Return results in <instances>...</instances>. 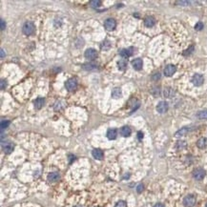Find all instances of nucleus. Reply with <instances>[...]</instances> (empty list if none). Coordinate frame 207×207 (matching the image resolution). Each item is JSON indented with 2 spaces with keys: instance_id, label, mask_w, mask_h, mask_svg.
Listing matches in <instances>:
<instances>
[{
  "instance_id": "14",
  "label": "nucleus",
  "mask_w": 207,
  "mask_h": 207,
  "mask_svg": "<svg viewBox=\"0 0 207 207\" xmlns=\"http://www.w3.org/2000/svg\"><path fill=\"white\" fill-rule=\"evenodd\" d=\"M131 133H132V130L130 127L128 126H123L121 129H120V135H122V137L124 138H128L131 135Z\"/></svg>"
},
{
  "instance_id": "19",
  "label": "nucleus",
  "mask_w": 207,
  "mask_h": 207,
  "mask_svg": "<svg viewBox=\"0 0 207 207\" xmlns=\"http://www.w3.org/2000/svg\"><path fill=\"white\" fill-rule=\"evenodd\" d=\"M190 131L189 128L187 127H183L182 129H180V130H179L176 134H175V135H176L177 138H179V137H183V135H187V133H188Z\"/></svg>"
},
{
  "instance_id": "39",
  "label": "nucleus",
  "mask_w": 207,
  "mask_h": 207,
  "mask_svg": "<svg viewBox=\"0 0 207 207\" xmlns=\"http://www.w3.org/2000/svg\"><path fill=\"white\" fill-rule=\"evenodd\" d=\"M154 207H165L162 203H157L156 205H155Z\"/></svg>"
},
{
  "instance_id": "27",
  "label": "nucleus",
  "mask_w": 207,
  "mask_h": 207,
  "mask_svg": "<svg viewBox=\"0 0 207 207\" xmlns=\"http://www.w3.org/2000/svg\"><path fill=\"white\" fill-rule=\"evenodd\" d=\"M82 68L85 69V70H93V69L96 68V65L95 64H93V63H87V64H84V65L82 66Z\"/></svg>"
},
{
  "instance_id": "28",
  "label": "nucleus",
  "mask_w": 207,
  "mask_h": 207,
  "mask_svg": "<svg viewBox=\"0 0 207 207\" xmlns=\"http://www.w3.org/2000/svg\"><path fill=\"white\" fill-rule=\"evenodd\" d=\"M9 125H10V121L9 120H4V119L1 120V129H2V130H3V129H5V128H7Z\"/></svg>"
},
{
  "instance_id": "15",
  "label": "nucleus",
  "mask_w": 207,
  "mask_h": 207,
  "mask_svg": "<svg viewBox=\"0 0 207 207\" xmlns=\"http://www.w3.org/2000/svg\"><path fill=\"white\" fill-rule=\"evenodd\" d=\"M107 138L110 139V140H114L116 139V135H118V131L115 130V129L112 128V129H109V130L107 131Z\"/></svg>"
},
{
  "instance_id": "10",
  "label": "nucleus",
  "mask_w": 207,
  "mask_h": 207,
  "mask_svg": "<svg viewBox=\"0 0 207 207\" xmlns=\"http://www.w3.org/2000/svg\"><path fill=\"white\" fill-rule=\"evenodd\" d=\"M168 108H169V106H168V103L166 101H160L158 106H157V110L158 112L160 113V114H164L167 112Z\"/></svg>"
},
{
  "instance_id": "40",
  "label": "nucleus",
  "mask_w": 207,
  "mask_h": 207,
  "mask_svg": "<svg viewBox=\"0 0 207 207\" xmlns=\"http://www.w3.org/2000/svg\"><path fill=\"white\" fill-rule=\"evenodd\" d=\"M4 55H5V54H4V50H3V49H1V58H3V57H4Z\"/></svg>"
},
{
  "instance_id": "29",
  "label": "nucleus",
  "mask_w": 207,
  "mask_h": 207,
  "mask_svg": "<svg viewBox=\"0 0 207 207\" xmlns=\"http://www.w3.org/2000/svg\"><path fill=\"white\" fill-rule=\"evenodd\" d=\"M115 207H127V204L124 200H119V202L115 203Z\"/></svg>"
},
{
  "instance_id": "6",
  "label": "nucleus",
  "mask_w": 207,
  "mask_h": 207,
  "mask_svg": "<svg viewBox=\"0 0 207 207\" xmlns=\"http://www.w3.org/2000/svg\"><path fill=\"white\" fill-rule=\"evenodd\" d=\"M115 26H116V22L115 19L113 18H108L105 20L104 22V27L107 31H113L115 30Z\"/></svg>"
},
{
  "instance_id": "2",
  "label": "nucleus",
  "mask_w": 207,
  "mask_h": 207,
  "mask_svg": "<svg viewBox=\"0 0 207 207\" xmlns=\"http://www.w3.org/2000/svg\"><path fill=\"white\" fill-rule=\"evenodd\" d=\"M196 202H197V199L194 195H187L183 199V204L186 207H193L196 204Z\"/></svg>"
},
{
  "instance_id": "34",
  "label": "nucleus",
  "mask_w": 207,
  "mask_h": 207,
  "mask_svg": "<svg viewBox=\"0 0 207 207\" xmlns=\"http://www.w3.org/2000/svg\"><path fill=\"white\" fill-rule=\"evenodd\" d=\"M177 4H180L182 6H187L190 4V2L189 1H177Z\"/></svg>"
},
{
  "instance_id": "3",
  "label": "nucleus",
  "mask_w": 207,
  "mask_h": 207,
  "mask_svg": "<svg viewBox=\"0 0 207 207\" xmlns=\"http://www.w3.org/2000/svg\"><path fill=\"white\" fill-rule=\"evenodd\" d=\"M205 170L202 168H197L193 171V177L197 180H202L205 177Z\"/></svg>"
},
{
  "instance_id": "21",
  "label": "nucleus",
  "mask_w": 207,
  "mask_h": 207,
  "mask_svg": "<svg viewBox=\"0 0 207 207\" xmlns=\"http://www.w3.org/2000/svg\"><path fill=\"white\" fill-rule=\"evenodd\" d=\"M44 103H45V99H44V98H36L35 101V107L36 109L39 110V109H41V108L43 107Z\"/></svg>"
},
{
  "instance_id": "35",
  "label": "nucleus",
  "mask_w": 207,
  "mask_h": 207,
  "mask_svg": "<svg viewBox=\"0 0 207 207\" xmlns=\"http://www.w3.org/2000/svg\"><path fill=\"white\" fill-rule=\"evenodd\" d=\"M160 78V74L159 73H157L155 75H153V79L154 80H157V79H159Z\"/></svg>"
},
{
  "instance_id": "37",
  "label": "nucleus",
  "mask_w": 207,
  "mask_h": 207,
  "mask_svg": "<svg viewBox=\"0 0 207 207\" xmlns=\"http://www.w3.org/2000/svg\"><path fill=\"white\" fill-rule=\"evenodd\" d=\"M5 87H6V82H5V80H1V89L2 90H4L5 89Z\"/></svg>"
},
{
  "instance_id": "33",
  "label": "nucleus",
  "mask_w": 207,
  "mask_h": 207,
  "mask_svg": "<svg viewBox=\"0 0 207 207\" xmlns=\"http://www.w3.org/2000/svg\"><path fill=\"white\" fill-rule=\"evenodd\" d=\"M143 189H144L143 184H139V185L137 187V191H138V193H141L142 191H143Z\"/></svg>"
},
{
  "instance_id": "11",
  "label": "nucleus",
  "mask_w": 207,
  "mask_h": 207,
  "mask_svg": "<svg viewBox=\"0 0 207 207\" xmlns=\"http://www.w3.org/2000/svg\"><path fill=\"white\" fill-rule=\"evenodd\" d=\"M60 179V175L57 172H53L48 175V180L50 182H56Z\"/></svg>"
},
{
  "instance_id": "8",
  "label": "nucleus",
  "mask_w": 207,
  "mask_h": 207,
  "mask_svg": "<svg viewBox=\"0 0 207 207\" xmlns=\"http://www.w3.org/2000/svg\"><path fill=\"white\" fill-rule=\"evenodd\" d=\"M177 71V68L175 65H172V64H170V65H167L165 68H164V75L166 76H172L175 73H176Z\"/></svg>"
},
{
  "instance_id": "18",
  "label": "nucleus",
  "mask_w": 207,
  "mask_h": 207,
  "mask_svg": "<svg viewBox=\"0 0 207 207\" xmlns=\"http://www.w3.org/2000/svg\"><path fill=\"white\" fill-rule=\"evenodd\" d=\"M112 96L115 99H118L120 98L122 96V92H121V89L120 88H115L113 91H112Z\"/></svg>"
},
{
  "instance_id": "31",
  "label": "nucleus",
  "mask_w": 207,
  "mask_h": 207,
  "mask_svg": "<svg viewBox=\"0 0 207 207\" xmlns=\"http://www.w3.org/2000/svg\"><path fill=\"white\" fill-rule=\"evenodd\" d=\"M195 29L197 31H200V30H202L203 29V23L202 22H198L195 26Z\"/></svg>"
},
{
  "instance_id": "41",
  "label": "nucleus",
  "mask_w": 207,
  "mask_h": 207,
  "mask_svg": "<svg viewBox=\"0 0 207 207\" xmlns=\"http://www.w3.org/2000/svg\"><path fill=\"white\" fill-rule=\"evenodd\" d=\"M75 207H82V206H81V205H75Z\"/></svg>"
},
{
  "instance_id": "7",
  "label": "nucleus",
  "mask_w": 207,
  "mask_h": 207,
  "mask_svg": "<svg viewBox=\"0 0 207 207\" xmlns=\"http://www.w3.org/2000/svg\"><path fill=\"white\" fill-rule=\"evenodd\" d=\"M203 81H204L203 76H202V75H199V74H196L195 75L193 76V78H192V83H193L195 86H200V85H202V84H203Z\"/></svg>"
},
{
  "instance_id": "36",
  "label": "nucleus",
  "mask_w": 207,
  "mask_h": 207,
  "mask_svg": "<svg viewBox=\"0 0 207 207\" xmlns=\"http://www.w3.org/2000/svg\"><path fill=\"white\" fill-rule=\"evenodd\" d=\"M5 28H6V23L4 22V20H3V19H1V30L3 31Z\"/></svg>"
},
{
  "instance_id": "25",
  "label": "nucleus",
  "mask_w": 207,
  "mask_h": 207,
  "mask_svg": "<svg viewBox=\"0 0 207 207\" xmlns=\"http://www.w3.org/2000/svg\"><path fill=\"white\" fill-rule=\"evenodd\" d=\"M197 116L199 119H207V110H204V111L198 113Z\"/></svg>"
},
{
  "instance_id": "32",
  "label": "nucleus",
  "mask_w": 207,
  "mask_h": 207,
  "mask_svg": "<svg viewBox=\"0 0 207 207\" xmlns=\"http://www.w3.org/2000/svg\"><path fill=\"white\" fill-rule=\"evenodd\" d=\"M193 50H194V46H191L190 48H188L187 49L185 52H183V55H190L192 52H193Z\"/></svg>"
},
{
  "instance_id": "42",
  "label": "nucleus",
  "mask_w": 207,
  "mask_h": 207,
  "mask_svg": "<svg viewBox=\"0 0 207 207\" xmlns=\"http://www.w3.org/2000/svg\"><path fill=\"white\" fill-rule=\"evenodd\" d=\"M205 207H207V203H206V205H205Z\"/></svg>"
},
{
  "instance_id": "1",
  "label": "nucleus",
  "mask_w": 207,
  "mask_h": 207,
  "mask_svg": "<svg viewBox=\"0 0 207 207\" xmlns=\"http://www.w3.org/2000/svg\"><path fill=\"white\" fill-rule=\"evenodd\" d=\"M35 25L33 22H26L24 25H23V27H22V31H23V33L24 35H33L35 33Z\"/></svg>"
},
{
  "instance_id": "9",
  "label": "nucleus",
  "mask_w": 207,
  "mask_h": 207,
  "mask_svg": "<svg viewBox=\"0 0 207 207\" xmlns=\"http://www.w3.org/2000/svg\"><path fill=\"white\" fill-rule=\"evenodd\" d=\"M134 54V48H128V49H122L119 51V55L121 57L123 58H127L129 56H132Z\"/></svg>"
},
{
  "instance_id": "16",
  "label": "nucleus",
  "mask_w": 207,
  "mask_h": 207,
  "mask_svg": "<svg viewBox=\"0 0 207 207\" xmlns=\"http://www.w3.org/2000/svg\"><path fill=\"white\" fill-rule=\"evenodd\" d=\"M156 24V20H155V18L153 16H147L144 19V25L148 28H151L153 26Z\"/></svg>"
},
{
  "instance_id": "30",
  "label": "nucleus",
  "mask_w": 207,
  "mask_h": 207,
  "mask_svg": "<svg viewBox=\"0 0 207 207\" xmlns=\"http://www.w3.org/2000/svg\"><path fill=\"white\" fill-rule=\"evenodd\" d=\"M185 146H186L185 141H179L177 143V147L179 148V149H182V148H184Z\"/></svg>"
},
{
  "instance_id": "5",
  "label": "nucleus",
  "mask_w": 207,
  "mask_h": 207,
  "mask_svg": "<svg viewBox=\"0 0 207 207\" xmlns=\"http://www.w3.org/2000/svg\"><path fill=\"white\" fill-rule=\"evenodd\" d=\"M65 87H66V89L68 90L69 92L75 91V90L76 89V87H77V81L75 78H71V79L66 81Z\"/></svg>"
},
{
  "instance_id": "38",
  "label": "nucleus",
  "mask_w": 207,
  "mask_h": 207,
  "mask_svg": "<svg viewBox=\"0 0 207 207\" xmlns=\"http://www.w3.org/2000/svg\"><path fill=\"white\" fill-rule=\"evenodd\" d=\"M138 135H139L138 137H139V139H141L142 138H143V134H142L141 132H139V134H138Z\"/></svg>"
},
{
  "instance_id": "22",
  "label": "nucleus",
  "mask_w": 207,
  "mask_h": 207,
  "mask_svg": "<svg viewBox=\"0 0 207 207\" xmlns=\"http://www.w3.org/2000/svg\"><path fill=\"white\" fill-rule=\"evenodd\" d=\"M118 66H119V69L120 71H124L127 67V60L125 59V58H122V59H120L118 62Z\"/></svg>"
},
{
  "instance_id": "13",
  "label": "nucleus",
  "mask_w": 207,
  "mask_h": 207,
  "mask_svg": "<svg viewBox=\"0 0 207 207\" xmlns=\"http://www.w3.org/2000/svg\"><path fill=\"white\" fill-rule=\"evenodd\" d=\"M92 155H93V157L98 160H101V159H103V158H104L103 151L100 149H94L92 152Z\"/></svg>"
},
{
  "instance_id": "23",
  "label": "nucleus",
  "mask_w": 207,
  "mask_h": 207,
  "mask_svg": "<svg viewBox=\"0 0 207 207\" xmlns=\"http://www.w3.org/2000/svg\"><path fill=\"white\" fill-rule=\"evenodd\" d=\"M174 95H175V91L172 88H170V87L165 88V90H164V96L170 98H172Z\"/></svg>"
},
{
  "instance_id": "4",
  "label": "nucleus",
  "mask_w": 207,
  "mask_h": 207,
  "mask_svg": "<svg viewBox=\"0 0 207 207\" xmlns=\"http://www.w3.org/2000/svg\"><path fill=\"white\" fill-rule=\"evenodd\" d=\"M85 57L89 60H95L96 57H98V52L95 49H87L85 51V54H84Z\"/></svg>"
},
{
  "instance_id": "20",
  "label": "nucleus",
  "mask_w": 207,
  "mask_h": 207,
  "mask_svg": "<svg viewBox=\"0 0 207 207\" xmlns=\"http://www.w3.org/2000/svg\"><path fill=\"white\" fill-rule=\"evenodd\" d=\"M206 145H207V139L205 138H202L197 141V146L199 149H203V148L206 147Z\"/></svg>"
},
{
  "instance_id": "17",
  "label": "nucleus",
  "mask_w": 207,
  "mask_h": 207,
  "mask_svg": "<svg viewBox=\"0 0 207 207\" xmlns=\"http://www.w3.org/2000/svg\"><path fill=\"white\" fill-rule=\"evenodd\" d=\"M12 150H14V144L11 142H6L5 144H3V151L6 154H11Z\"/></svg>"
},
{
  "instance_id": "12",
  "label": "nucleus",
  "mask_w": 207,
  "mask_h": 207,
  "mask_svg": "<svg viewBox=\"0 0 207 207\" xmlns=\"http://www.w3.org/2000/svg\"><path fill=\"white\" fill-rule=\"evenodd\" d=\"M132 66L135 70L139 71L142 69V66H143V62L140 59V58H135V60L132 61Z\"/></svg>"
},
{
  "instance_id": "26",
  "label": "nucleus",
  "mask_w": 207,
  "mask_h": 207,
  "mask_svg": "<svg viewBox=\"0 0 207 207\" xmlns=\"http://www.w3.org/2000/svg\"><path fill=\"white\" fill-rule=\"evenodd\" d=\"M90 5H91V7L96 9V8L100 7L101 1H99V0H92V1H90Z\"/></svg>"
},
{
  "instance_id": "24",
  "label": "nucleus",
  "mask_w": 207,
  "mask_h": 207,
  "mask_svg": "<svg viewBox=\"0 0 207 207\" xmlns=\"http://www.w3.org/2000/svg\"><path fill=\"white\" fill-rule=\"evenodd\" d=\"M101 50H103V51H108L110 48H111V43H110L108 40H105L104 42H103L102 44H101Z\"/></svg>"
}]
</instances>
